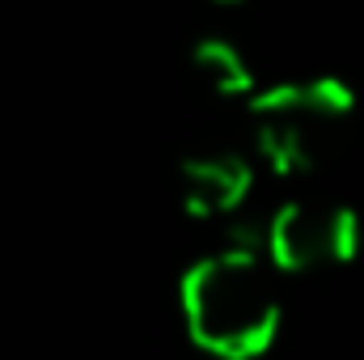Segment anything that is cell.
<instances>
[{"label": "cell", "instance_id": "cell-4", "mask_svg": "<svg viewBox=\"0 0 364 360\" xmlns=\"http://www.w3.org/2000/svg\"><path fill=\"white\" fill-rule=\"evenodd\" d=\"M255 195V166L242 153L208 149L191 153L178 166V199L182 212L195 221H237Z\"/></svg>", "mask_w": 364, "mask_h": 360}, {"label": "cell", "instance_id": "cell-1", "mask_svg": "<svg viewBox=\"0 0 364 360\" xmlns=\"http://www.w3.org/2000/svg\"><path fill=\"white\" fill-rule=\"evenodd\" d=\"M279 271L263 250L220 246L182 271L178 305L195 348L216 360H259L279 335Z\"/></svg>", "mask_w": 364, "mask_h": 360}, {"label": "cell", "instance_id": "cell-3", "mask_svg": "<svg viewBox=\"0 0 364 360\" xmlns=\"http://www.w3.org/2000/svg\"><path fill=\"white\" fill-rule=\"evenodd\" d=\"M263 255L279 275L343 268L360 255V216L339 199H284L263 216Z\"/></svg>", "mask_w": 364, "mask_h": 360}, {"label": "cell", "instance_id": "cell-5", "mask_svg": "<svg viewBox=\"0 0 364 360\" xmlns=\"http://www.w3.org/2000/svg\"><path fill=\"white\" fill-rule=\"evenodd\" d=\"M191 68L195 77L203 81V90L216 93V97H255L259 81H255V68L246 60V51L220 34H208L191 47Z\"/></svg>", "mask_w": 364, "mask_h": 360}, {"label": "cell", "instance_id": "cell-2", "mask_svg": "<svg viewBox=\"0 0 364 360\" xmlns=\"http://www.w3.org/2000/svg\"><path fill=\"white\" fill-rule=\"evenodd\" d=\"M356 110V93L339 77H292L250 97L255 157L279 179L318 174Z\"/></svg>", "mask_w": 364, "mask_h": 360}]
</instances>
